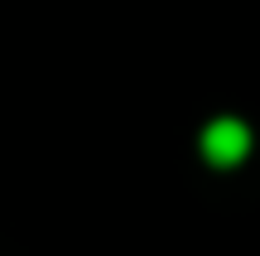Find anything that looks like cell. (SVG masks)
Listing matches in <instances>:
<instances>
[{
  "instance_id": "6da1fadb",
  "label": "cell",
  "mask_w": 260,
  "mask_h": 256,
  "mask_svg": "<svg viewBox=\"0 0 260 256\" xmlns=\"http://www.w3.org/2000/svg\"><path fill=\"white\" fill-rule=\"evenodd\" d=\"M198 145H203V160L212 164V169H232V164H241L246 155H251V131H246V121H236V116H217L203 131Z\"/></svg>"
}]
</instances>
